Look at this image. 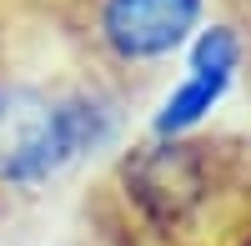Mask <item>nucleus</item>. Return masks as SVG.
Returning a JSON list of instances; mask_svg holds the SVG:
<instances>
[{"instance_id":"f257e3e1","label":"nucleus","mask_w":251,"mask_h":246,"mask_svg":"<svg viewBox=\"0 0 251 246\" xmlns=\"http://www.w3.org/2000/svg\"><path fill=\"white\" fill-rule=\"evenodd\" d=\"M106 136L111 106L100 96L0 75V186H40Z\"/></svg>"},{"instance_id":"f03ea898","label":"nucleus","mask_w":251,"mask_h":246,"mask_svg":"<svg viewBox=\"0 0 251 246\" xmlns=\"http://www.w3.org/2000/svg\"><path fill=\"white\" fill-rule=\"evenodd\" d=\"M206 0H91V40L116 66H156L201 25Z\"/></svg>"},{"instance_id":"7ed1b4c3","label":"nucleus","mask_w":251,"mask_h":246,"mask_svg":"<svg viewBox=\"0 0 251 246\" xmlns=\"http://www.w3.org/2000/svg\"><path fill=\"white\" fill-rule=\"evenodd\" d=\"M211 186L206 176V146L191 141H156L131 161V191L156 221H176L196 206Z\"/></svg>"},{"instance_id":"20e7f679","label":"nucleus","mask_w":251,"mask_h":246,"mask_svg":"<svg viewBox=\"0 0 251 246\" xmlns=\"http://www.w3.org/2000/svg\"><path fill=\"white\" fill-rule=\"evenodd\" d=\"M226 86H231V75H206V71H191L181 80V86L166 96V106L156 111V121H151V131L161 136V141H176L181 131H191L196 121L216 106V100L226 96Z\"/></svg>"},{"instance_id":"39448f33","label":"nucleus","mask_w":251,"mask_h":246,"mask_svg":"<svg viewBox=\"0 0 251 246\" xmlns=\"http://www.w3.org/2000/svg\"><path fill=\"white\" fill-rule=\"evenodd\" d=\"M241 66V35L231 25H211L196 35L191 46V71H206V75H236Z\"/></svg>"},{"instance_id":"423d86ee","label":"nucleus","mask_w":251,"mask_h":246,"mask_svg":"<svg viewBox=\"0 0 251 246\" xmlns=\"http://www.w3.org/2000/svg\"><path fill=\"white\" fill-rule=\"evenodd\" d=\"M241 5H251V0H241Z\"/></svg>"}]
</instances>
